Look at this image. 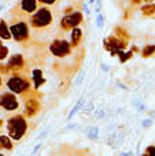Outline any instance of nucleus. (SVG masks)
Returning a JSON list of instances; mask_svg holds the SVG:
<instances>
[{
	"label": "nucleus",
	"mask_w": 155,
	"mask_h": 156,
	"mask_svg": "<svg viewBox=\"0 0 155 156\" xmlns=\"http://www.w3.org/2000/svg\"><path fill=\"white\" fill-rule=\"evenodd\" d=\"M83 104H84V98H80V99H78V101H77V104L74 105V108H73V109H71V112H70V114H68V119H71L74 115H76V114H77L78 111H80V108L83 107Z\"/></svg>",
	"instance_id": "obj_19"
},
{
	"label": "nucleus",
	"mask_w": 155,
	"mask_h": 156,
	"mask_svg": "<svg viewBox=\"0 0 155 156\" xmlns=\"http://www.w3.org/2000/svg\"><path fill=\"white\" fill-rule=\"evenodd\" d=\"M152 125V119H144L142 121V128H149Z\"/></svg>",
	"instance_id": "obj_27"
},
{
	"label": "nucleus",
	"mask_w": 155,
	"mask_h": 156,
	"mask_svg": "<svg viewBox=\"0 0 155 156\" xmlns=\"http://www.w3.org/2000/svg\"><path fill=\"white\" fill-rule=\"evenodd\" d=\"M9 91L14 92L16 95H26L31 91V82L29 78L23 77L20 74H13L6 82Z\"/></svg>",
	"instance_id": "obj_3"
},
{
	"label": "nucleus",
	"mask_w": 155,
	"mask_h": 156,
	"mask_svg": "<svg viewBox=\"0 0 155 156\" xmlns=\"http://www.w3.org/2000/svg\"><path fill=\"white\" fill-rule=\"evenodd\" d=\"M10 33H12L13 40L19 41V43H24L29 40V24L26 21H14L10 26Z\"/></svg>",
	"instance_id": "obj_5"
},
{
	"label": "nucleus",
	"mask_w": 155,
	"mask_h": 156,
	"mask_svg": "<svg viewBox=\"0 0 155 156\" xmlns=\"http://www.w3.org/2000/svg\"><path fill=\"white\" fill-rule=\"evenodd\" d=\"M97 26L98 27H102V26H104V17H102L101 14L97 16Z\"/></svg>",
	"instance_id": "obj_26"
},
{
	"label": "nucleus",
	"mask_w": 155,
	"mask_h": 156,
	"mask_svg": "<svg viewBox=\"0 0 155 156\" xmlns=\"http://www.w3.org/2000/svg\"><path fill=\"white\" fill-rule=\"evenodd\" d=\"M141 54H142V57H144V58L152 57V55L155 54V44H147V45H145V47L142 48Z\"/></svg>",
	"instance_id": "obj_17"
},
{
	"label": "nucleus",
	"mask_w": 155,
	"mask_h": 156,
	"mask_svg": "<svg viewBox=\"0 0 155 156\" xmlns=\"http://www.w3.org/2000/svg\"><path fill=\"white\" fill-rule=\"evenodd\" d=\"M120 156H132V152H125V153H121Z\"/></svg>",
	"instance_id": "obj_30"
},
{
	"label": "nucleus",
	"mask_w": 155,
	"mask_h": 156,
	"mask_svg": "<svg viewBox=\"0 0 155 156\" xmlns=\"http://www.w3.org/2000/svg\"><path fill=\"white\" fill-rule=\"evenodd\" d=\"M31 81H33L34 90H39V88L46 82V78L43 77V73H41L40 68H34V70L31 71Z\"/></svg>",
	"instance_id": "obj_12"
},
{
	"label": "nucleus",
	"mask_w": 155,
	"mask_h": 156,
	"mask_svg": "<svg viewBox=\"0 0 155 156\" xmlns=\"http://www.w3.org/2000/svg\"><path fill=\"white\" fill-rule=\"evenodd\" d=\"M49 50L54 57L64 58L71 54V44H70V41L64 40V38H56L51 41Z\"/></svg>",
	"instance_id": "obj_4"
},
{
	"label": "nucleus",
	"mask_w": 155,
	"mask_h": 156,
	"mask_svg": "<svg viewBox=\"0 0 155 156\" xmlns=\"http://www.w3.org/2000/svg\"><path fill=\"white\" fill-rule=\"evenodd\" d=\"M20 107V102H19V98L17 95L12 91H7V92H3L0 95V108L6 112H13L17 111Z\"/></svg>",
	"instance_id": "obj_6"
},
{
	"label": "nucleus",
	"mask_w": 155,
	"mask_h": 156,
	"mask_svg": "<svg viewBox=\"0 0 155 156\" xmlns=\"http://www.w3.org/2000/svg\"><path fill=\"white\" fill-rule=\"evenodd\" d=\"M83 77H84V73H81V74L77 77V80H76V84H80V82L83 81Z\"/></svg>",
	"instance_id": "obj_28"
},
{
	"label": "nucleus",
	"mask_w": 155,
	"mask_h": 156,
	"mask_svg": "<svg viewBox=\"0 0 155 156\" xmlns=\"http://www.w3.org/2000/svg\"><path fill=\"white\" fill-rule=\"evenodd\" d=\"M2 85H3V78H2V75H0V88H2Z\"/></svg>",
	"instance_id": "obj_31"
},
{
	"label": "nucleus",
	"mask_w": 155,
	"mask_h": 156,
	"mask_svg": "<svg viewBox=\"0 0 155 156\" xmlns=\"http://www.w3.org/2000/svg\"><path fill=\"white\" fill-rule=\"evenodd\" d=\"M87 136H88L91 140L98 139V128L97 126H91L90 129L87 131Z\"/></svg>",
	"instance_id": "obj_21"
},
{
	"label": "nucleus",
	"mask_w": 155,
	"mask_h": 156,
	"mask_svg": "<svg viewBox=\"0 0 155 156\" xmlns=\"http://www.w3.org/2000/svg\"><path fill=\"white\" fill-rule=\"evenodd\" d=\"M81 40H83V30L78 29V27L71 30V36H70V44H71V47H78Z\"/></svg>",
	"instance_id": "obj_13"
},
{
	"label": "nucleus",
	"mask_w": 155,
	"mask_h": 156,
	"mask_svg": "<svg viewBox=\"0 0 155 156\" xmlns=\"http://www.w3.org/2000/svg\"><path fill=\"white\" fill-rule=\"evenodd\" d=\"M81 23H83V14L80 12H73L70 14H65L60 20V27L64 31H68V30H73L76 27H78Z\"/></svg>",
	"instance_id": "obj_8"
},
{
	"label": "nucleus",
	"mask_w": 155,
	"mask_h": 156,
	"mask_svg": "<svg viewBox=\"0 0 155 156\" xmlns=\"http://www.w3.org/2000/svg\"><path fill=\"white\" fill-rule=\"evenodd\" d=\"M41 109V104L40 101L37 98H27L24 102V109H23V115L26 116V118H33V116H36L39 112H40Z\"/></svg>",
	"instance_id": "obj_9"
},
{
	"label": "nucleus",
	"mask_w": 155,
	"mask_h": 156,
	"mask_svg": "<svg viewBox=\"0 0 155 156\" xmlns=\"http://www.w3.org/2000/svg\"><path fill=\"white\" fill-rule=\"evenodd\" d=\"M24 64H26L24 57H23L21 54H13V55H10V57H9V60H7L9 70H10V71H14V73L23 70Z\"/></svg>",
	"instance_id": "obj_10"
},
{
	"label": "nucleus",
	"mask_w": 155,
	"mask_h": 156,
	"mask_svg": "<svg viewBox=\"0 0 155 156\" xmlns=\"http://www.w3.org/2000/svg\"><path fill=\"white\" fill-rule=\"evenodd\" d=\"M142 2H144V0H131V3H132V4H141Z\"/></svg>",
	"instance_id": "obj_29"
},
{
	"label": "nucleus",
	"mask_w": 155,
	"mask_h": 156,
	"mask_svg": "<svg viewBox=\"0 0 155 156\" xmlns=\"http://www.w3.org/2000/svg\"><path fill=\"white\" fill-rule=\"evenodd\" d=\"M57 0H39V3H41L43 6H53Z\"/></svg>",
	"instance_id": "obj_25"
},
{
	"label": "nucleus",
	"mask_w": 155,
	"mask_h": 156,
	"mask_svg": "<svg viewBox=\"0 0 155 156\" xmlns=\"http://www.w3.org/2000/svg\"><path fill=\"white\" fill-rule=\"evenodd\" d=\"M128 45V41H124L118 38L117 36H111V37L104 40V47L107 51H110L113 55H121L124 53V48Z\"/></svg>",
	"instance_id": "obj_7"
},
{
	"label": "nucleus",
	"mask_w": 155,
	"mask_h": 156,
	"mask_svg": "<svg viewBox=\"0 0 155 156\" xmlns=\"http://www.w3.org/2000/svg\"><path fill=\"white\" fill-rule=\"evenodd\" d=\"M144 2H145V3H154L155 0H144Z\"/></svg>",
	"instance_id": "obj_32"
},
{
	"label": "nucleus",
	"mask_w": 155,
	"mask_h": 156,
	"mask_svg": "<svg viewBox=\"0 0 155 156\" xmlns=\"http://www.w3.org/2000/svg\"><path fill=\"white\" fill-rule=\"evenodd\" d=\"M141 156H149V155H148V153H142V155H141Z\"/></svg>",
	"instance_id": "obj_33"
},
{
	"label": "nucleus",
	"mask_w": 155,
	"mask_h": 156,
	"mask_svg": "<svg viewBox=\"0 0 155 156\" xmlns=\"http://www.w3.org/2000/svg\"><path fill=\"white\" fill-rule=\"evenodd\" d=\"M0 148L4 149V151H12L13 139L9 135H0Z\"/></svg>",
	"instance_id": "obj_15"
},
{
	"label": "nucleus",
	"mask_w": 155,
	"mask_h": 156,
	"mask_svg": "<svg viewBox=\"0 0 155 156\" xmlns=\"http://www.w3.org/2000/svg\"><path fill=\"white\" fill-rule=\"evenodd\" d=\"M141 13L144 16L151 17L155 14V3H145L141 6Z\"/></svg>",
	"instance_id": "obj_16"
},
{
	"label": "nucleus",
	"mask_w": 155,
	"mask_h": 156,
	"mask_svg": "<svg viewBox=\"0 0 155 156\" xmlns=\"http://www.w3.org/2000/svg\"><path fill=\"white\" fill-rule=\"evenodd\" d=\"M6 131L13 140H20L29 131V123L24 115H13L6 121Z\"/></svg>",
	"instance_id": "obj_1"
},
{
	"label": "nucleus",
	"mask_w": 155,
	"mask_h": 156,
	"mask_svg": "<svg viewBox=\"0 0 155 156\" xmlns=\"http://www.w3.org/2000/svg\"><path fill=\"white\" fill-rule=\"evenodd\" d=\"M114 36H117L118 38H121V40L124 41H128V38H130V34L127 33V30L123 29V27H117V29L114 30Z\"/></svg>",
	"instance_id": "obj_18"
},
{
	"label": "nucleus",
	"mask_w": 155,
	"mask_h": 156,
	"mask_svg": "<svg viewBox=\"0 0 155 156\" xmlns=\"http://www.w3.org/2000/svg\"><path fill=\"white\" fill-rule=\"evenodd\" d=\"M39 9V0H20L19 10L23 14H33Z\"/></svg>",
	"instance_id": "obj_11"
},
{
	"label": "nucleus",
	"mask_w": 155,
	"mask_h": 156,
	"mask_svg": "<svg viewBox=\"0 0 155 156\" xmlns=\"http://www.w3.org/2000/svg\"><path fill=\"white\" fill-rule=\"evenodd\" d=\"M9 57V48L3 44V41H0V61H3Z\"/></svg>",
	"instance_id": "obj_20"
},
{
	"label": "nucleus",
	"mask_w": 155,
	"mask_h": 156,
	"mask_svg": "<svg viewBox=\"0 0 155 156\" xmlns=\"http://www.w3.org/2000/svg\"><path fill=\"white\" fill-rule=\"evenodd\" d=\"M145 153H148L149 156H155V145H149V146H147Z\"/></svg>",
	"instance_id": "obj_24"
},
{
	"label": "nucleus",
	"mask_w": 155,
	"mask_h": 156,
	"mask_svg": "<svg viewBox=\"0 0 155 156\" xmlns=\"http://www.w3.org/2000/svg\"><path fill=\"white\" fill-rule=\"evenodd\" d=\"M0 38L2 40H10L12 33H10V27L4 20H0Z\"/></svg>",
	"instance_id": "obj_14"
},
{
	"label": "nucleus",
	"mask_w": 155,
	"mask_h": 156,
	"mask_svg": "<svg viewBox=\"0 0 155 156\" xmlns=\"http://www.w3.org/2000/svg\"><path fill=\"white\" fill-rule=\"evenodd\" d=\"M132 55H134V53H132V51H127V53H123L121 55H120V61H121V62H125L127 60H130Z\"/></svg>",
	"instance_id": "obj_22"
},
{
	"label": "nucleus",
	"mask_w": 155,
	"mask_h": 156,
	"mask_svg": "<svg viewBox=\"0 0 155 156\" xmlns=\"http://www.w3.org/2000/svg\"><path fill=\"white\" fill-rule=\"evenodd\" d=\"M0 156H4V155H3V153H0Z\"/></svg>",
	"instance_id": "obj_34"
},
{
	"label": "nucleus",
	"mask_w": 155,
	"mask_h": 156,
	"mask_svg": "<svg viewBox=\"0 0 155 156\" xmlns=\"http://www.w3.org/2000/svg\"><path fill=\"white\" fill-rule=\"evenodd\" d=\"M10 73V70H9L7 64L4 66V64H0V75H4V74H9Z\"/></svg>",
	"instance_id": "obj_23"
},
{
	"label": "nucleus",
	"mask_w": 155,
	"mask_h": 156,
	"mask_svg": "<svg viewBox=\"0 0 155 156\" xmlns=\"http://www.w3.org/2000/svg\"><path fill=\"white\" fill-rule=\"evenodd\" d=\"M54 16L49 7H40L31 14L29 24L34 30H46L53 26Z\"/></svg>",
	"instance_id": "obj_2"
}]
</instances>
